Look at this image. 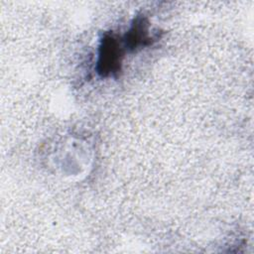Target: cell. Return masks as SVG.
<instances>
[{
  "label": "cell",
  "mask_w": 254,
  "mask_h": 254,
  "mask_svg": "<svg viewBox=\"0 0 254 254\" xmlns=\"http://www.w3.org/2000/svg\"><path fill=\"white\" fill-rule=\"evenodd\" d=\"M123 58L122 46L112 34H105L99 46L97 72L101 76L118 73L121 69Z\"/></svg>",
  "instance_id": "6da1fadb"
},
{
  "label": "cell",
  "mask_w": 254,
  "mask_h": 254,
  "mask_svg": "<svg viewBox=\"0 0 254 254\" xmlns=\"http://www.w3.org/2000/svg\"><path fill=\"white\" fill-rule=\"evenodd\" d=\"M155 41L154 37L149 35V24L145 17L138 16L130 30L127 32L124 42L125 48L130 51H136L142 47L151 45Z\"/></svg>",
  "instance_id": "7a4b0ae2"
}]
</instances>
